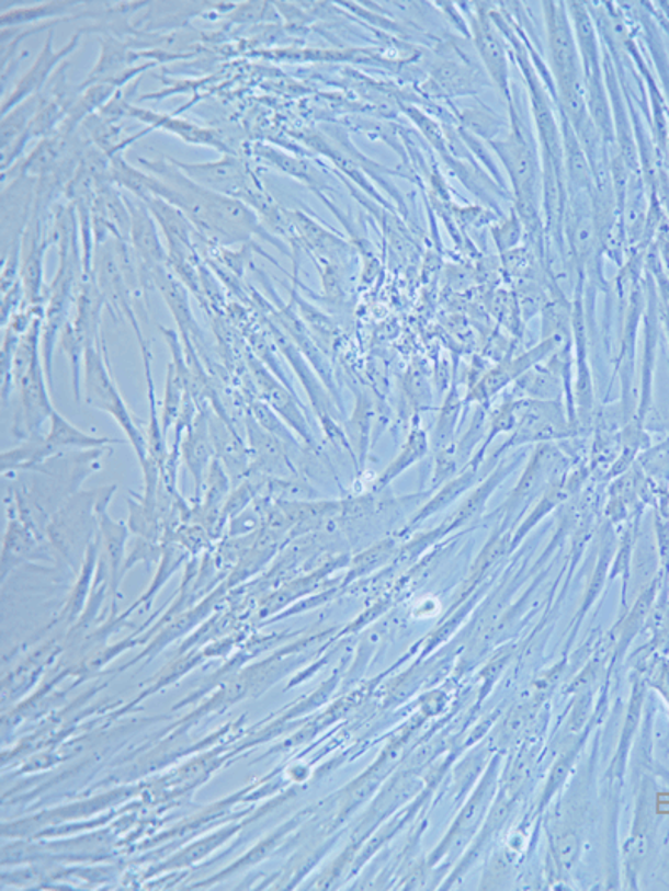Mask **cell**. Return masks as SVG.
Here are the masks:
<instances>
[{
    "label": "cell",
    "mask_w": 669,
    "mask_h": 891,
    "mask_svg": "<svg viewBox=\"0 0 669 891\" xmlns=\"http://www.w3.org/2000/svg\"><path fill=\"white\" fill-rule=\"evenodd\" d=\"M84 387L86 402L94 409L103 410L114 416L117 423L123 426L133 444L134 450L138 454L139 460L145 461L149 457L148 441L143 437L138 426L134 425L133 415L124 403L123 397L114 385L107 365L106 346L103 339L86 345L84 352Z\"/></svg>",
    "instance_id": "obj_2"
},
{
    "label": "cell",
    "mask_w": 669,
    "mask_h": 891,
    "mask_svg": "<svg viewBox=\"0 0 669 891\" xmlns=\"http://www.w3.org/2000/svg\"><path fill=\"white\" fill-rule=\"evenodd\" d=\"M184 395H186V388H184L183 378L174 367V363H170L168 365V381H166L165 412H162V432H165V435L168 434L173 423L177 425L178 419H180Z\"/></svg>",
    "instance_id": "obj_14"
},
{
    "label": "cell",
    "mask_w": 669,
    "mask_h": 891,
    "mask_svg": "<svg viewBox=\"0 0 669 891\" xmlns=\"http://www.w3.org/2000/svg\"><path fill=\"white\" fill-rule=\"evenodd\" d=\"M81 34L82 31L76 32L72 39L63 49L54 50V31L50 28L49 36H47L39 56L34 59L25 75L15 82L11 94L5 95L4 104H2V116L14 110L18 104L24 103L25 99L41 94L44 85L49 81L50 75L56 71L57 66L78 49L79 43H81Z\"/></svg>",
    "instance_id": "obj_5"
},
{
    "label": "cell",
    "mask_w": 669,
    "mask_h": 891,
    "mask_svg": "<svg viewBox=\"0 0 669 891\" xmlns=\"http://www.w3.org/2000/svg\"><path fill=\"white\" fill-rule=\"evenodd\" d=\"M92 229H94V248L107 240L131 243V215L124 202V194L111 181H101L95 186L92 203Z\"/></svg>",
    "instance_id": "obj_6"
},
{
    "label": "cell",
    "mask_w": 669,
    "mask_h": 891,
    "mask_svg": "<svg viewBox=\"0 0 669 891\" xmlns=\"http://www.w3.org/2000/svg\"><path fill=\"white\" fill-rule=\"evenodd\" d=\"M75 8L71 2H47V4L32 5V8L12 9L2 14V28H8L9 25L32 24V22L46 21L49 18L63 19L64 12Z\"/></svg>",
    "instance_id": "obj_13"
},
{
    "label": "cell",
    "mask_w": 669,
    "mask_h": 891,
    "mask_svg": "<svg viewBox=\"0 0 669 891\" xmlns=\"http://www.w3.org/2000/svg\"><path fill=\"white\" fill-rule=\"evenodd\" d=\"M60 345L66 350L67 356L71 359L72 374H75L76 399L81 397V358L84 359L86 340L79 335L72 321H67L60 333Z\"/></svg>",
    "instance_id": "obj_15"
},
{
    "label": "cell",
    "mask_w": 669,
    "mask_h": 891,
    "mask_svg": "<svg viewBox=\"0 0 669 891\" xmlns=\"http://www.w3.org/2000/svg\"><path fill=\"white\" fill-rule=\"evenodd\" d=\"M124 202L131 215V247L139 263V275L149 278L152 270L168 265V253L159 240L156 219L148 205L138 196L124 191ZM151 279V278H149Z\"/></svg>",
    "instance_id": "obj_4"
},
{
    "label": "cell",
    "mask_w": 669,
    "mask_h": 891,
    "mask_svg": "<svg viewBox=\"0 0 669 891\" xmlns=\"http://www.w3.org/2000/svg\"><path fill=\"white\" fill-rule=\"evenodd\" d=\"M43 103V92L25 99L14 110L2 116L0 123V146H2V173L11 170L12 162L18 159L22 139L27 135L32 121L36 119Z\"/></svg>",
    "instance_id": "obj_8"
},
{
    "label": "cell",
    "mask_w": 669,
    "mask_h": 891,
    "mask_svg": "<svg viewBox=\"0 0 669 891\" xmlns=\"http://www.w3.org/2000/svg\"><path fill=\"white\" fill-rule=\"evenodd\" d=\"M143 190L145 194L161 197L180 209L197 233L219 243L235 244L250 240L253 235L282 248L279 240L268 235L261 226L260 216L235 197L223 196L206 190L186 176L171 159H139Z\"/></svg>",
    "instance_id": "obj_1"
},
{
    "label": "cell",
    "mask_w": 669,
    "mask_h": 891,
    "mask_svg": "<svg viewBox=\"0 0 669 891\" xmlns=\"http://www.w3.org/2000/svg\"><path fill=\"white\" fill-rule=\"evenodd\" d=\"M257 155L267 159L270 164H273L275 170L282 171V173L288 174V176L296 178L298 181H304V183L310 187H315V184L320 183V176H318L317 171H315L308 162L302 161V159L286 156L285 152L276 151V149L270 148V146H258Z\"/></svg>",
    "instance_id": "obj_12"
},
{
    "label": "cell",
    "mask_w": 669,
    "mask_h": 891,
    "mask_svg": "<svg viewBox=\"0 0 669 891\" xmlns=\"http://www.w3.org/2000/svg\"><path fill=\"white\" fill-rule=\"evenodd\" d=\"M251 370L257 374L258 385L272 409L279 412L299 435L307 437V425H305L304 416L299 413L292 393H288L272 375L268 374L260 363L251 362Z\"/></svg>",
    "instance_id": "obj_10"
},
{
    "label": "cell",
    "mask_w": 669,
    "mask_h": 891,
    "mask_svg": "<svg viewBox=\"0 0 669 891\" xmlns=\"http://www.w3.org/2000/svg\"><path fill=\"white\" fill-rule=\"evenodd\" d=\"M101 116L107 121L117 119L121 116L134 117L139 123L148 124L149 129L166 130V133L177 136L188 145L206 146V148L216 149L223 155H231L228 145L223 141L222 136L216 130L197 126V124L170 116V114L155 113V111L145 110V107L133 106L126 98L121 95V92L101 110Z\"/></svg>",
    "instance_id": "obj_3"
},
{
    "label": "cell",
    "mask_w": 669,
    "mask_h": 891,
    "mask_svg": "<svg viewBox=\"0 0 669 891\" xmlns=\"http://www.w3.org/2000/svg\"><path fill=\"white\" fill-rule=\"evenodd\" d=\"M209 435H212V431H209L208 415L203 410V412L197 413L193 425L186 431V438L181 442V454H183L188 469L193 473L197 492H200L201 487V473L205 470L209 458L215 455V448L209 442Z\"/></svg>",
    "instance_id": "obj_9"
},
{
    "label": "cell",
    "mask_w": 669,
    "mask_h": 891,
    "mask_svg": "<svg viewBox=\"0 0 669 891\" xmlns=\"http://www.w3.org/2000/svg\"><path fill=\"white\" fill-rule=\"evenodd\" d=\"M44 441H46V444L49 445L50 448H54V450L63 447L98 448L103 447V445L121 444V441L92 437V435L79 431L71 422H67L60 413H57L56 410H54L53 415H50V432Z\"/></svg>",
    "instance_id": "obj_11"
},
{
    "label": "cell",
    "mask_w": 669,
    "mask_h": 891,
    "mask_svg": "<svg viewBox=\"0 0 669 891\" xmlns=\"http://www.w3.org/2000/svg\"><path fill=\"white\" fill-rule=\"evenodd\" d=\"M46 367L39 358L34 362L27 374L18 381L22 397V416L19 423H24L25 437L39 438L43 423L53 415L54 409L47 393Z\"/></svg>",
    "instance_id": "obj_7"
},
{
    "label": "cell",
    "mask_w": 669,
    "mask_h": 891,
    "mask_svg": "<svg viewBox=\"0 0 669 891\" xmlns=\"http://www.w3.org/2000/svg\"><path fill=\"white\" fill-rule=\"evenodd\" d=\"M479 49L492 75L497 79H499V75H504V54H502V47H500L499 39H497L492 28H480Z\"/></svg>",
    "instance_id": "obj_16"
}]
</instances>
